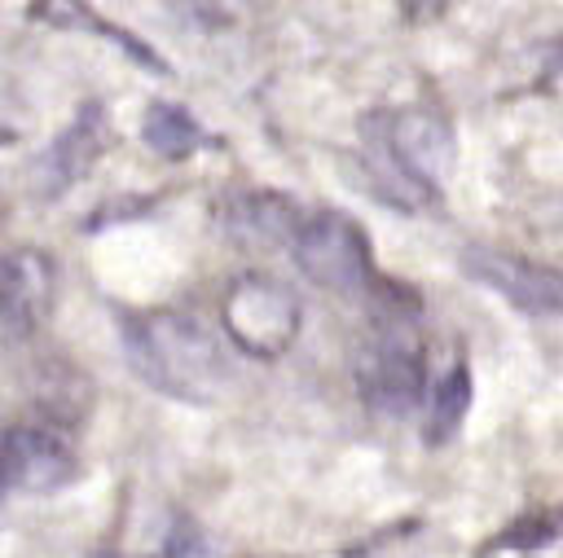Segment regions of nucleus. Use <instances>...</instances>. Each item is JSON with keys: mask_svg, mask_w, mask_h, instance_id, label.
<instances>
[{"mask_svg": "<svg viewBox=\"0 0 563 558\" xmlns=\"http://www.w3.org/2000/svg\"><path fill=\"white\" fill-rule=\"evenodd\" d=\"M466 409H471V369H466V360H457V365H449V373L431 387L422 439H427V444H449V439L462 431Z\"/></svg>", "mask_w": 563, "mask_h": 558, "instance_id": "11", "label": "nucleus"}, {"mask_svg": "<svg viewBox=\"0 0 563 558\" xmlns=\"http://www.w3.org/2000/svg\"><path fill=\"white\" fill-rule=\"evenodd\" d=\"M9 488V475H4V453H0V492Z\"/></svg>", "mask_w": 563, "mask_h": 558, "instance_id": "14", "label": "nucleus"}, {"mask_svg": "<svg viewBox=\"0 0 563 558\" xmlns=\"http://www.w3.org/2000/svg\"><path fill=\"white\" fill-rule=\"evenodd\" d=\"M563 532V510H545V514H528L519 523H510V532L497 536V545H515V549H532V545H545Z\"/></svg>", "mask_w": 563, "mask_h": 558, "instance_id": "13", "label": "nucleus"}, {"mask_svg": "<svg viewBox=\"0 0 563 558\" xmlns=\"http://www.w3.org/2000/svg\"><path fill=\"white\" fill-rule=\"evenodd\" d=\"M123 356L132 373L176 400H211L224 378V356L207 321L180 308L123 316Z\"/></svg>", "mask_w": 563, "mask_h": 558, "instance_id": "1", "label": "nucleus"}, {"mask_svg": "<svg viewBox=\"0 0 563 558\" xmlns=\"http://www.w3.org/2000/svg\"><path fill=\"white\" fill-rule=\"evenodd\" d=\"M110 141V123H106V110L97 101H84V110L53 136V145L35 158V189L44 198H57L62 189H70L75 180L88 176V167L101 158Z\"/></svg>", "mask_w": 563, "mask_h": 558, "instance_id": "9", "label": "nucleus"}, {"mask_svg": "<svg viewBox=\"0 0 563 558\" xmlns=\"http://www.w3.org/2000/svg\"><path fill=\"white\" fill-rule=\"evenodd\" d=\"M0 453H4L9 488H22V492H57L79 475V457H75L66 431H57L40 417L9 426L0 439Z\"/></svg>", "mask_w": 563, "mask_h": 558, "instance_id": "8", "label": "nucleus"}, {"mask_svg": "<svg viewBox=\"0 0 563 558\" xmlns=\"http://www.w3.org/2000/svg\"><path fill=\"white\" fill-rule=\"evenodd\" d=\"M383 132L369 136L422 193H440V185L449 180L453 163H457V145H453V127L427 110V105H405L391 114H378Z\"/></svg>", "mask_w": 563, "mask_h": 558, "instance_id": "5", "label": "nucleus"}, {"mask_svg": "<svg viewBox=\"0 0 563 558\" xmlns=\"http://www.w3.org/2000/svg\"><path fill=\"white\" fill-rule=\"evenodd\" d=\"M141 132H145V145L158 149L163 158H189L194 149L207 145V132L194 123V114L176 101H154L141 119Z\"/></svg>", "mask_w": 563, "mask_h": 558, "instance_id": "12", "label": "nucleus"}, {"mask_svg": "<svg viewBox=\"0 0 563 558\" xmlns=\"http://www.w3.org/2000/svg\"><path fill=\"white\" fill-rule=\"evenodd\" d=\"M462 268L479 286H488L506 303H515L519 312L563 316V268H554V264L523 259V255L493 250V246H466L462 250Z\"/></svg>", "mask_w": 563, "mask_h": 558, "instance_id": "6", "label": "nucleus"}, {"mask_svg": "<svg viewBox=\"0 0 563 558\" xmlns=\"http://www.w3.org/2000/svg\"><path fill=\"white\" fill-rule=\"evenodd\" d=\"M299 224H303V211L273 189H246L220 207V228L233 246H255V250L290 246Z\"/></svg>", "mask_w": 563, "mask_h": 558, "instance_id": "10", "label": "nucleus"}, {"mask_svg": "<svg viewBox=\"0 0 563 558\" xmlns=\"http://www.w3.org/2000/svg\"><path fill=\"white\" fill-rule=\"evenodd\" d=\"M352 378L369 413L378 417H405L427 395V356L413 325V312L378 308L374 330L361 338L352 356Z\"/></svg>", "mask_w": 563, "mask_h": 558, "instance_id": "2", "label": "nucleus"}, {"mask_svg": "<svg viewBox=\"0 0 563 558\" xmlns=\"http://www.w3.org/2000/svg\"><path fill=\"white\" fill-rule=\"evenodd\" d=\"M290 255H295L299 272L308 281H317L321 290L361 294L374 286V259H369L365 228L339 207H321V211L303 215V224L290 242Z\"/></svg>", "mask_w": 563, "mask_h": 558, "instance_id": "3", "label": "nucleus"}, {"mask_svg": "<svg viewBox=\"0 0 563 558\" xmlns=\"http://www.w3.org/2000/svg\"><path fill=\"white\" fill-rule=\"evenodd\" d=\"M9 141H13V127H4V123H0V145H9Z\"/></svg>", "mask_w": 563, "mask_h": 558, "instance_id": "15", "label": "nucleus"}, {"mask_svg": "<svg viewBox=\"0 0 563 558\" xmlns=\"http://www.w3.org/2000/svg\"><path fill=\"white\" fill-rule=\"evenodd\" d=\"M299 294L282 281H273L268 272H242L229 281L224 299H220V325L224 334L260 356V360H273L282 356L295 338H299Z\"/></svg>", "mask_w": 563, "mask_h": 558, "instance_id": "4", "label": "nucleus"}, {"mask_svg": "<svg viewBox=\"0 0 563 558\" xmlns=\"http://www.w3.org/2000/svg\"><path fill=\"white\" fill-rule=\"evenodd\" d=\"M57 294V268L35 246L0 250V343H22L40 330Z\"/></svg>", "mask_w": 563, "mask_h": 558, "instance_id": "7", "label": "nucleus"}]
</instances>
